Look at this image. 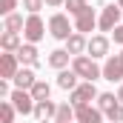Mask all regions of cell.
<instances>
[{"instance_id": "83f0119b", "label": "cell", "mask_w": 123, "mask_h": 123, "mask_svg": "<svg viewBox=\"0 0 123 123\" xmlns=\"http://www.w3.org/2000/svg\"><path fill=\"white\" fill-rule=\"evenodd\" d=\"M14 89H9V80H0V97H12Z\"/></svg>"}, {"instance_id": "cb8c5ba5", "label": "cell", "mask_w": 123, "mask_h": 123, "mask_svg": "<svg viewBox=\"0 0 123 123\" xmlns=\"http://www.w3.org/2000/svg\"><path fill=\"white\" fill-rule=\"evenodd\" d=\"M66 9H69L72 17H77L83 9H89V3H86V0H66Z\"/></svg>"}, {"instance_id": "2e32d148", "label": "cell", "mask_w": 123, "mask_h": 123, "mask_svg": "<svg viewBox=\"0 0 123 123\" xmlns=\"http://www.w3.org/2000/svg\"><path fill=\"white\" fill-rule=\"evenodd\" d=\"M77 77H80V74H77L74 69H63L60 74H57V86L66 89V92H74V89L80 86V83H77Z\"/></svg>"}, {"instance_id": "e0dca14e", "label": "cell", "mask_w": 123, "mask_h": 123, "mask_svg": "<svg viewBox=\"0 0 123 123\" xmlns=\"http://www.w3.org/2000/svg\"><path fill=\"white\" fill-rule=\"evenodd\" d=\"M23 43H20V34L17 31H3L0 34V49L3 52H17Z\"/></svg>"}, {"instance_id": "4dcf8cb0", "label": "cell", "mask_w": 123, "mask_h": 123, "mask_svg": "<svg viewBox=\"0 0 123 123\" xmlns=\"http://www.w3.org/2000/svg\"><path fill=\"white\" fill-rule=\"evenodd\" d=\"M117 100H120V103H123V86H120V89H117Z\"/></svg>"}, {"instance_id": "d6986e66", "label": "cell", "mask_w": 123, "mask_h": 123, "mask_svg": "<svg viewBox=\"0 0 123 123\" xmlns=\"http://www.w3.org/2000/svg\"><path fill=\"white\" fill-rule=\"evenodd\" d=\"M117 103H120V100H117V94H112V92H100V97H97V109H100L103 115H106L109 109H115Z\"/></svg>"}, {"instance_id": "30bf717a", "label": "cell", "mask_w": 123, "mask_h": 123, "mask_svg": "<svg viewBox=\"0 0 123 123\" xmlns=\"http://www.w3.org/2000/svg\"><path fill=\"white\" fill-rule=\"evenodd\" d=\"M57 106H60V103H55V100H37V106H34V120H37V123H49V120H55Z\"/></svg>"}, {"instance_id": "484cf974", "label": "cell", "mask_w": 123, "mask_h": 123, "mask_svg": "<svg viewBox=\"0 0 123 123\" xmlns=\"http://www.w3.org/2000/svg\"><path fill=\"white\" fill-rule=\"evenodd\" d=\"M106 117H109L112 123H123V103H117L115 109H109V112H106Z\"/></svg>"}, {"instance_id": "ac0fdd59", "label": "cell", "mask_w": 123, "mask_h": 123, "mask_svg": "<svg viewBox=\"0 0 123 123\" xmlns=\"http://www.w3.org/2000/svg\"><path fill=\"white\" fill-rule=\"evenodd\" d=\"M69 60H74V57H72L66 49H55V52L49 55V66H52V69H60V72L69 66Z\"/></svg>"}, {"instance_id": "6da1fadb", "label": "cell", "mask_w": 123, "mask_h": 123, "mask_svg": "<svg viewBox=\"0 0 123 123\" xmlns=\"http://www.w3.org/2000/svg\"><path fill=\"white\" fill-rule=\"evenodd\" d=\"M72 69L83 77V80H89V83H94L97 77H103V69L94 63V57H89V55H80V57H74L72 60Z\"/></svg>"}, {"instance_id": "3957f363", "label": "cell", "mask_w": 123, "mask_h": 123, "mask_svg": "<svg viewBox=\"0 0 123 123\" xmlns=\"http://www.w3.org/2000/svg\"><path fill=\"white\" fill-rule=\"evenodd\" d=\"M49 34L55 37V40H69L74 29H72V23H69V17L66 14H52V20H49Z\"/></svg>"}, {"instance_id": "7402d4cb", "label": "cell", "mask_w": 123, "mask_h": 123, "mask_svg": "<svg viewBox=\"0 0 123 123\" xmlns=\"http://www.w3.org/2000/svg\"><path fill=\"white\" fill-rule=\"evenodd\" d=\"M3 26H6V31H23V29H26V20H23V14H17V12H14V14H9V17H6V23H3Z\"/></svg>"}, {"instance_id": "8fae6325", "label": "cell", "mask_w": 123, "mask_h": 123, "mask_svg": "<svg viewBox=\"0 0 123 123\" xmlns=\"http://www.w3.org/2000/svg\"><path fill=\"white\" fill-rule=\"evenodd\" d=\"M97 26V14H94V9H83L77 17H74V31H80V34H86V31H92Z\"/></svg>"}, {"instance_id": "7a4b0ae2", "label": "cell", "mask_w": 123, "mask_h": 123, "mask_svg": "<svg viewBox=\"0 0 123 123\" xmlns=\"http://www.w3.org/2000/svg\"><path fill=\"white\" fill-rule=\"evenodd\" d=\"M120 6L117 3H109V6H103V12H100V17H97V29L100 31H115L120 26Z\"/></svg>"}, {"instance_id": "d4e9b609", "label": "cell", "mask_w": 123, "mask_h": 123, "mask_svg": "<svg viewBox=\"0 0 123 123\" xmlns=\"http://www.w3.org/2000/svg\"><path fill=\"white\" fill-rule=\"evenodd\" d=\"M43 6H46V0H23V9H26L29 14H37Z\"/></svg>"}, {"instance_id": "ba28073f", "label": "cell", "mask_w": 123, "mask_h": 123, "mask_svg": "<svg viewBox=\"0 0 123 123\" xmlns=\"http://www.w3.org/2000/svg\"><path fill=\"white\" fill-rule=\"evenodd\" d=\"M103 80H112V83L123 80V57L120 55H109L106 57V63H103Z\"/></svg>"}, {"instance_id": "9c48e42d", "label": "cell", "mask_w": 123, "mask_h": 123, "mask_svg": "<svg viewBox=\"0 0 123 123\" xmlns=\"http://www.w3.org/2000/svg\"><path fill=\"white\" fill-rule=\"evenodd\" d=\"M74 117L80 123H103V112L92 103H83V106H74Z\"/></svg>"}, {"instance_id": "4316f807", "label": "cell", "mask_w": 123, "mask_h": 123, "mask_svg": "<svg viewBox=\"0 0 123 123\" xmlns=\"http://www.w3.org/2000/svg\"><path fill=\"white\" fill-rule=\"evenodd\" d=\"M14 9H17V0H0V14L3 17L14 14Z\"/></svg>"}, {"instance_id": "ffe728a7", "label": "cell", "mask_w": 123, "mask_h": 123, "mask_svg": "<svg viewBox=\"0 0 123 123\" xmlns=\"http://www.w3.org/2000/svg\"><path fill=\"white\" fill-rule=\"evenodd\" d=\"M29 92H31V97H34V100H49V94H52V86H49L46 80H37V83L31 86Z\"/></svg>"}, {"instance_id": "8992f818", "label": "cell", "mask_w": 123, "mask_h": 123, "mask_svg": "<svg viewBox=\"0 0 123 123\" xmlns=\"http://www.w3.org/2000/svg\"><path fill=\"white\" fill-rule=\"evenodd\" d=\"M94 97H100V94H97V89H94V83L83 80L74 92H69V103H72V106H83V103L94 100Z\"/></svg>"}, {"instance_id": "9a60e30c", "label": "cell", "mask_w": 123, "mask_h": 123, "mask_svg": "<svg viewBox=\"0 0 123 123\" xmlns=\"http://www.w3.org/2000/svg\"><path fill=\"white\" fill-rule=\"evenodd\" d=\"M12 83H14V89H26V92H29L31 86L37 83V77H34V72H31L29 66H26V69L20 66V72L14 74V80H12Z\"/></svg>"}, {"instance_id": "d6a6232c", "label": "cell", "mask_w": 123, "mask_h": 123, "mask_svg": "<svg viewBox=\"0 0 123 123\" xmlns=\"http://www.w3.org/2000/svg\"><path fill=\"white\" fill-rule=\"evenodd\" d=\"M120 57H123V52H120Z\"/></svg>"}, {"instance_id": "4fadbf2b", "label": "cell", "mask_w": 123, "mask_h": 123, "mask_svg": "<svg viewBox=\"0 0 123 123\" xmlns=\"http://www.w3.org/2000/svg\"><path fill=\"white\" fill-rule=\"evenodd\" d=\"M86 49H89V40H86V34H80V31H74V34L66 40V52H69L72 57H80Z\"/></svg>"}, {"instance_id": "277c9868", "label": "cell", "mask_w": 123, "mask_h": 123, "mask_svg": "<svg viewBox=\"0 0 123 123\" xmlns=\"http://www.w3.org/2000/svg\"><path fill=\"white\" fill-rule=\"evenodd\" d=\"M23 37H26V43H37V40L46 37V23L40 20V14H29V17H26Z\"/></svg>"}, {"instance_id": "f546056e", "label": "cell", "mask_w": 123, "mask_h": 123, "mask_svg": "<svg viewBox=\"0 0 123 123\" xmlns=\"http://www.w3.org/2000/svg\"><path fill=\"white\" fill-rule=\"evenodd\" d=\"M49 9H57V6H66V0H46Z\"/></svg>"}, {"instance_id": "603a6c76", "label": "cell", "mask_w": 123, "mask_h": 123, "mask_svg": "<svg viewBox=\"0 0 123 123\" xmlns=\"http://www.w3.org/2000/svg\"><path fill=\"white\" fill-rule=\"evenodd\" d=\"M74 120V109L69 103H60L57 106V115H55V123H72Z\"/></svg>"}, {"instance_id": "f1b7e54d", "label": "cell", "mask_w": 123, "mask_h": 123, "mask_svg": "<svg viewBox=\"0 0 123 123\" xmlns=\"http://www.w3.org/2000/svg\"><path fill=\"white\" fill-rule=\"evenodd\" d=\"M112 37H115V43H120V46H123V23H120L115 31H112Z\"/></svg>"}, {"instance_id": "5b68a950", "label": "cell", "mask_w": 123, "mask_h": 123, "mask_svg": "<svg viewBox=\"0 0 123 123\" xmlns=\"http://www.w3.org/2000/svg\"><path fill=\"white\" fill-rule=\"evenodd\" d=\"M9 100L14 103V109H17L20 115H34V106H37V100L31 97V92H26V89H14Z\"/></svg>"}, {"instance_id": "1f68e13d", "label": "cell", "mask_w": 123, "mask_h": 123, "mask_svg": "<svg viewBox=\"0 0 123 123\" xmlns=\"http://www.w3.org/2000/svg\"><path fill=\"white\" fill-rule=\"evenodd\" d=\"M117 6H120V9H123V0H117Z\"/></svg>"}, {"instance_id": "44dd1931", "label": "cell", "mask_w": 123, "mask_h": 123, "mask_svg": "<svg viewBox=\"0 0 123 123\" xmlns=\"http://www.w3.org/2000/svg\"><path fill=\"white\" fill-rule=\"evenodd\" d=\"M14 115H17L14 103L12 100H3L0 103V123H14Z\"/></svg>"}, {"instance_id": "52a82bcc", "label": "cell", "mask_w": 123, "mask_h": 123, "mask_svg": "<svg viewBox=\"0 0 123 123\" xmlns=\"http://www.w3.org/2000/svg\"><path fill=\"white\" fill-rule=\"evenodd\" d=\"M20 72V60L14 52H3L0 55V80H14V74Z\"/></svg>"}, {"instance_id": "7c38bea8", "label": "cell", "mask_w": 123, "mask_h": 123, "mask_svg": "<svg viewBox=\"0 0 123 123\" xmlns=\"http://www.w3.org/2000/svg\"><path fill=\"white\" fill-rule=\"evenodd\" d=\"M89 57H109V37L106 34H94V37H89Z\"/></svg>"}, {"instance_id": "5bb4252c", "label": "cell", "mask_w": 123, "mask_h": 123, "mask_svg": "<svg viewBox=\"0 0 123 123\" xmlns=\"http://www.w3.org/2000/svg\"><path fill=\"white\" fill-rule=\"evenodd\" d=\"M14 55H17L20 66H29V69H31V66H37V46H34V43H23Z\"/></svg>"}]
</instances>
